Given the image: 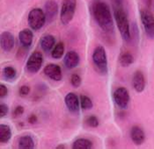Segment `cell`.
Returning <instances> with one entry per match:
<instances>
[{
    "label": "cell",
    "mask_w": 154,
    "mask_h": 149,
    "mask_svg": "<svg viewBox=\"0 0 154 149\" xmlns=\"http://www.w3.org/2000/svg\"><path fill=\"white\" fill-rule=\"evenodd\" d=\"M91 13L96 24L106 34L114 32V21L109 5L104 0H93L91 3Z\"/></svg>",
    "instance_id": "1"
},
{
    "label": "cell",
    "mask_w": 154,
    "mask_h": 149,
    "mask_svg": "<svg viewBox=\"0 0 154 149\" xmlns=\"http://www.w3.org/2000/svg\"><path fill=\"white\" fill-rule=\"evenodd\" d=\"M111 3L114 19L118 27L120 34L125 41H130L131 40V25L124 8V2L123 0H112Z\"/></svg>",
    "instance_id": "2"
},
{
    "label": "cell",
    "mask_w": 154,
    "mask_h": 149,
    "mask_svg": "<svg viewBox=\"0 0 154 149\" xmlns=\"http://www.w3.org/2000/svg\"><path fill=\"white\" fill-rule=\"evenodd\" d=\"M92 60L96 70L101 75L107 74V56L106 49L103 46H97L94 48Z\"/></svg>",
    "instance_id": "3"
},
{
    "label": "cell",
    "mask_w": 154,
    "mask_h": 149,
    "mask_svg": "<svg viewBox=\"0 0 154 149\" xmlns=\"http://www.w3.org/2000/svg\"><path fill=\"white\" fill-rule=\"evenodd\" d=\"M77 8V0H63L60 11V20L64 25H69L73 19Z\"/></svg>",
    "instance_id": "4"
},
{
    "label": "cell",
    "mask_w": 154,
    "mask_h": 149,
    "mask_svg": "<svg viewBox=\"0 0 154 149\" xmlns=\"http://www.w3.org/2000/svg\"><path fill=\"white\" fill-rule=\"evenodd\" d=\"M27 22L30 28L34 31H38L43 27V25L47 22L46 15L44 11L40 8L32 9L27 16Z\"/></svg>",
    "instance_id": "5"
},
{
    "label": "cell",
    "mask_w": 154,
    "mask_h": 149,
    "mask_svg": "<svg viewBox=\"0 0 154 149\" xmlns=\"http://www.w3.org/2000/svg\"><path fill=\"white\" fill-rule=\"evenodd\" d=\"M113 99L116 105L121 110H126L131 101L128 90L124 87H118L113 92Z\"/></svg>",
    "instance_id": "6"
},
{
    "label": "cell",
    "mask_w": 154,
    "mask_h": 149,
    "mask_svg": "<svg viewBox=\"0 0 154 149\" xmlns=\"http://www.w3.org/2000/svg\"><path fill=\"white\" fill-rule=\"evenodd\" d=\"M140 19L143 30L148 38L154 39V16L149 10L142 9L140 11Z\"/></svg>",
    "instance_id": "7"
},
{
    "label": "cell",
    "mask_w": 154,
    "mask_h": 149,
    "mask_svg": "<svg viewBox=\"0 0 154 149\" xmlns=\"http://www.w3.org/2000/svg\"><path fill=\"white\" fill-rule=\"evenodd\" d=\"M43 63V55L41 52H34L26 61V70L30 74H36L40 71V69Z\"/></svg>",
    "instance_id": "8"
},
{
    "label": "cell",
    "mask_w": 154,
    "mask_h": 149,
    "mask_svg": "<svg viewBox=\"0 0 154 149\" xmlns=\"http://www.w3.org/2000/svg\"><path fill=\"white\" fill-rule=\"evenodd\" d=\"M64 103L70 112L74 114L79 113L80 107V100L75 93L69 92L64 97Z\"/></svg>",
    "instance_id": "9"
},
{
    "label": "cell",
    "mask_w": 154,
    "mask_h": 149,
    "mask_svg": "<svg viewBox=\"0 0 154 149\" xmlns=\"http://www.w3.org/2000/svg\"><path fill=\"white\" fill-rule=\"evenodd\" d=\"M43 72L49 79L55 81V82H59L63 78L61 67L55 63H49V64L46 65L44 67Z\"/></svg>",
    "instance_id": "10"
},
{
    "label": "cell",
    "mask_w": 154,
    "mask_h": 149,
    "mask_svg": "<svg viewBox=\"0 0 154 149\" xmlns=\"http://www.w3.org/2000/svg\"><path fill=\"white\" fill-rule=\"evenodd\" d=\"M14 36L10 32H3L0 36V45L4 52H11L14 47Z\"/></svg>",
    "instance_id": "11"
},
{
    "label": "cell",
    "mask_w": 154,
    "mask_h": 149,
    "mask_svg": "<svg viewBox=\"0 0 154 149\" xmlns=\"http://www.w3.org/2000/svg\"><path fill=\"white\" fill-rule=\"evenodd\" d=\"M44 12L48 23H51L58 12V4L55 0H48L44 5Z\"/></svg>",
    "instance_id": "12"
},
{
    "label": "cell",
    "mask_w": 154,
    "mask_h": 149,
    "mask_svg": "<svg viewBox=\"0 0 154 149\" xmlns=\"http://www.w3.org/2000/svg\"><path fill=\"white\" fill-rule=\"evenodd\" d=\"M80 57L76 51H69L63 57V64L68 69H73L79 66Z\"/></svg>",
    "instance_id": "13"
},
{
    "label": "cell",
    "mask_w": 154,
    "mask_h": 149,
    "mask_svg": "<svg viewBox=\"0 0 154 149\" xmlns=\"http://www.w3.org/2000/svg\"><path fill=\"white\" fill-rule=\"evenodd\" d=\"M133 88L137 93H141L145 89V78L141 70H137L132 78Z\"/></svg>",
    "instance_id": "14"
},
{
    "label": "cell",
    "mask_w": 154,
    "mask_h": 149,
    "mask_svg": "<svg viewBox=\"0 0 154 149\" xmlns=\"http://www.w3.org/2000/svg\"><path fill=\"white\" fill-rule=\"evenodd\" d=\"M131 138L135 145L140 146L145 140V133L140 126H134L131 129Z\"/></svg>",
    "instance_id": "15"
},
{
    "label": "cell",
    "mask_w": 154,
    "mask_h": 149,
    "mask_svg": "<svg viewBox=\"0 0 154 149\" xmlns=\"http://www.w3.org/2000/svg\"><path fill=\"white\" fill-rule=\"evenodd\" d=\"M34 34L33 30L29 28H25L19 34V40L23 47H29L33 43Z\"/></svg>",
    "instance_id": "16"
},
{
    "label": "cell",
    "mask_w": 154,
    "mask_h": 149,
    "mask_svg": "<svg viewBox=\"0 0 154 149\" xmlns=\"http://www.w3.org/2000/svg\"><path fill=\"white\" fill-rule=\"evenodd\" d=\"M41 47L45 53H49L56 46V39L53 35L46 34L41 39Z\"/></svg>",
    "instance_id": "17"
},
{
    "label": "cell",
    "mask_w": 154,
    "mask_h": 149,
    "mask_svg": "<svg viewBox=\"0 0 154 149\" xmlns=\"http://www.w3.org/2000/svg\"><path fill=\"white\" fill-rule=\"evenodd\" d=\"M18 148L20 149H33L35 148V140L31 135H24L19 139Z\"/></svg>",
    "instance_id": "18"
},
{
    "label": "cell",
    "mask_w": 154,
    "mask_h": 149,
    "mask_svg": "<svg viewBox=\"0 0 154 149\" xmlns=\"http://www.w3.org/2000/svg\"><path fill=\"white\" fill-rule=\"evenodd\" d=\"M12 138V129L6 124L0 125V142L6 144Z\"/></svg>",
    "instance_id": "19"
},
{
    "label": "cell",
    "mask_w": 154,
    "mask_h": 149,
    "mask_svg": "<svg viewBox=\"0 0 154 149\" xmlns=\"http://www.w3.org/2000/svg\"><path fill=\"white\" fill-rule=\"evenodd\" d=\"M94 148L93 142L85 138H80L76 139L73 144H72V148L73 149H90Z\"/></svg>",
    "instance_id": "20"
},
{
    "label": "cell",
    "mask_w": 154,
    "mask_h": 149,
    "mask_svg": "<svg viewBox=\"0 0 154 149\" xmlns=\"http://www.w3.org/2000/svg\"><path fill=\"white\" fill-rule=\"evenodd\" d=\"M119 62H120L122 67L128 68L134 62V57L129 52L122 53L119 56Z\"/></svg>",
    "instance_id": "21"
},
{
    "label": "cell",
    "mask_w": 154,
    "mask_h": 149,
    "mask_svg": "<svg viewBox=\"0 0 154 149\" xmlns=\"http://www.w3.org/2000/svg\"><path fill=\"white\" fill-rule=\"evenodd\" d=\"M3 76L8 82H13L17 77V70L12 66H6L3 69Z\"/></svg>",
    "instance_id": "22"
},
{
    "label": "cell",
    "mask_w": 154,
    "mask_h": 149,
    "mask_svg": "<svg viewBox=\"0 0 154 149\" xmlns=\"http://www.w3.org/2000/svg\"><path fill=\"white\" fill-rule=\"evenodd\" d=\"M63 54H64V44H63V42L60 41L52 49L51 56L56 60H58L63 57Z\"/></svg>",
    "instance_id": "23"
},
{
    "label": "cell",
    "mask_w": 154,
    "mask_h": 149,
    "mask_svg": "<svg viewBox=\"0 0 154 149\" xmlns=\"http://www.w3.org/2000/svg\"><path fill=\"white\" fill-rule=\"evenodd\" d=\"M79 100H80V106L85 111L91 110L94 107V103H93L92 99L85 95H81L79 97Z\"/></svg>",
    "instance_id": "24"
},
{
    "label": "cell",
    "mask_w": 154,
    "mask_h": 149,
    "mask_svg": "<svg viewBox=\"0 0 154 149\" xmlns=\"http://www.w3.org/2000/svg\"><path fill=\"white\" fill-rule=\"evenodd\" d=\"M85 124L89 127H92V128H96L98 127L100 125V121H99V118L94 116V115H92V116H89L86 119H85Z\"/></svg>",
    "instance_id": "25"
},
{
    "label": "cell",
    "mask_w": 154,
    "mask_h": 149,
    "mask_svg": "<svg viewBox=\"0 0 154 149\" xmlns=\"http://www.w3.org/2000/svg\"><path fill=\"white\" fill-rule=\"evenodd\" d=\"M81 77L78 75V74H73L71 76V84L74 87V88H79L81 85Z\"/></svg>",
    "instance_id": "26"
},
{
    "label": "cell",
    "mask_w": 154,
    "mask_h": 149,
    "mask_svg": "<svg viewBox=\"0 0 154 149\" xmlns=\"http://www.w3.org/2000/svg\"><path fill=\"white\" fill-rule=\"evenodd\" d=\"M8 112H9L8 105L4 103H0V118H4L5 116H6Z\"/></svg>",
    "instance_id": "27"
},
{
    "label": "cell",
    "mask_w": 154,
    "mask_h": 149,
    "mask_svg": "<svg viewBox=\"0 0 154 149\" xmlns=\"http://www.w3.org/2000/svg\"><path fill=\"white\" fill-rule=\"evenodd\" d=\"M19 93L21 97H26L27 96L29 93H30V87L28 85H22L20 88V91Z\"/></svg>",
    "instance_id": "28"
},
{
    "label": "cell",
    "mask_w": 154,
    "mask_h": 149,
    "mask_svg": "<svg viewBox=\"0 0 154 149\" xmlns=\"http://www.w3.org/2000/svg\"><path fill=\"white\" fill-rule=\"evenodd\" d=\"M24 113V107L21 105H18L15 107L14 111H13V117L14 118H18V117H20L21 115Z\"/></svg>",
    "instance_id": "29"
},
{
    "label": "cell",
    "mask_w": 154,
    "mask_h": 149,
    "mask_svg": "<svg viewBox=\"0 0 154 149\" xmlns=\"http://www.w3.org/2000/svg\"><path fill=\"white\" fill-rule=\"evenodd\" d=\"M7 95H8V88L4 83H1L0 84V97L4 98Z\"/></svg>",
    "instance_id": "30"
},
{
    "label": "cell",
    "mask_w": 154,
    "mask_h": 149,
    "mask_svg": "<svg viewBox=\"0 0 154 149\" xmlns=\"http://www.w3.org/2000/svg\"><path fill=\"white\" fill-rule=\"evenodd\" d=\"M27 121H28V123H29V124H31V125L35 124L36 122L38 121L37 116H36V115H31V116H29V118H28Z\"/></svg>",
    "instance_id": "31"
},
{
    "label": "cell",
    "mask_w": 154,
    "mask_h": 149,
    "mask_svg": "<svg viewBox=\"0 0 154 149\" xmlns=\"http://www.w3.org/2000/svg\"><path fill=\"white\" fill-rule=\"evenodd\" d=\"M56 148H57V149H61V148L64 149V148H65V146L62 144V145H59V146H57V147Z\"/></svg>",
    "instance_id": "32"
}]
</instances>
